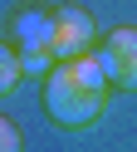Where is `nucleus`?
Segmentation results:
<instances>
[{
	"mask_svg": "<svg viewBox=\"0 0 137 152\" xmlns=\"http://www.w3.org/2000/svg\"><path fill=\"white\" fill-rule=\"evenodd\" d=\"M108 103V69L93 49L74 54V59H59L44 79V108L54 123L64 128H88V123L103 113Z\"/></svg>",
	"mask_w": 137,
	"mask_h": 152,
	"instance_id": "1",
	"label": "nucleus"
},
{
	"mask_svg": "<svg viewBox=\"0 0 137 152\" xmlns=\"http://www.w3.org/2000/svg\"><path fill=\"white\" fill-rule=\"evenodd\" d=\"M93 15L78 10V5H64V10H54V34H49V49H54V64L59 59H74V54H88L93 49Z\"/></svg>",
	"mask_w": 137,
	"mask_h": 152,
	"instance_id": "2",
	"label": "nucleus"
},
{
	"mask_svg": "<svg viewBox=\"0 0 137 152\" xmlns=\"http://www.w3.org/2000/svg\"><path fill=\"white\" fill-rule=\"evenodd\" d=\"M98 59H103V69H108V83L137 93V30H113L98 44Z\"/></svg>",
	"mask_w": 137,
	"mask_h": 152,
	"instance_id": "3",
	"label": "nucleus"
},
{
	"mask_svg": "<svg viewBox=\"0 0 137 152\" xmlns=\"http://www.w3.org/2000/svg\"><path fill=\"white\" fill-rule=\"evenodd\" d=\"M15 49H49V34H54V10H20L15 15ZM54 54V49H49Z\"/></svg>",
	"mask_w": 137,
	"mask_h": 152,
	"instance_id": "4",
	"label": "nucleus"
},
{
	"mask_svg": "<svg viewBox=\"0 0 137 152\" xmlns=\"http://www.w3.org/2000/svg\"><path fill=\"white\" fill-rule=\"evenodd\" d=\"M20 74H25V64H20V49L0 39V93H10V88H15V83H20Z\"/></svg>",
	"mask_w": 137,
	"mask_h": 152,
	"instance_id": "5",
	"label": "nucleus"
},
{
	"mask_svg": "<svg viewBox=\"0 0 137 152\" xmlns=\"http://www.w3.org/2000/svg\"><path fill=\"white\" fill-rule=\"evenodd\" d=\"M15 147H20V128L10 118H0V152H15Z\"/></svg>",
	"mask_w": 137,
	"mask_h": 152,
	"instance_id": "6",
	"label": "nucleus"
}]
</instances>
